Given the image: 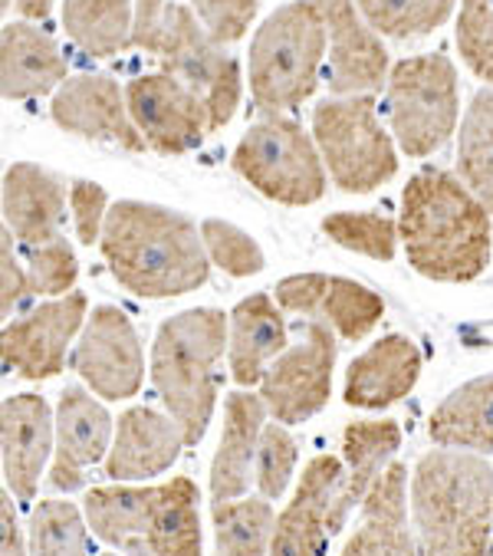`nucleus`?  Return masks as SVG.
Returning <instances> with one entry per match:
<instances>
[{
	"mask_svg": "<svg viewBox=\"0 0 493 556\" xmlns=\"http://www.w3.org/2000/svg\"><path fill=\"white\" fill-rule=\"evenodd\" d=\"M385 303L376 290L355 283L349 277H326V290L313 319H326L342 340L358 343L379 326Z\"/></svg>",
	"mask_w": 493,
	"mask_h": 556,
	"instance_id": "obj_33",
	"label": "nucleus"
},
{
	"mask_svg": "<svg viewBox=\"0 0 493 556\" xmlns=\"http://www.w3.org/2000/svg\"><path fill=\"white\" fill-rule=\"evenodd\" d=\"M198 21L217 43H237L251 30L261 0H191Z\"/></svg>",
	"mask_w": 493,
	"mask_h": 556,
	"instance_id": "obj_41",
	"label": "nucleus"
},
{
	"mask_svg": "<svg viewBox=\"0 0 493 556\" xmlns=\"http://www.w3.org/2000/svg\"><path fill=\"white\" fill-rule=\"evenodd\" d=\"M421 376V350L408 337H382L345 369V402L352 408H389L402 402Z\"/></svg>",
	"mask_w": 493,
	"mask_h": 556,
	"instance_id": "obj_20",
	"label": "nucleus"
},
{
	"mask_svg": "<svg viewBox=\"0 0 493 556\" xmlns=\"http://www.w3.org/2000/svg\"><path fill=\"white\" fill-rule=\"evenodd\" d=\"M460 116L457 70L444 53L408 56L389 73V123L399 149L412 159L438 152Z\"/></svg>",
	"mask_w": 493,
	"mask_h": 556,
	"instance_id": "obj_8",
	"label": "nucleus"
},
{
	"mask_svg": "<svg viewBox=\"0 0 493 556\" xmlns=\"http://www.w3.org/2000/svg\"><path fill=\"white\" fill-rule=\"evenodd\" d=\"M11 4H14V0H0V11H11Z\"/></svg>",
	"mask_w": 493,
	"mask_h": 556,
	"instance_id": "obj_47",
	"label": "nucleus"
},
{
	"mask_svg": "<svg viewBox=\"0 0 493 556\" xmlns=\"http://www.w3.org/2000/svg\"><path fill=\"white\" fill-rule=\"evenodd\" d=\"M233 172L264 198L303 207L326 194V162L316 139L287 116H264L233 149Z\"/></svg>",
	"mask_w": 493,
	"mask_h": 556,
	"instance_id": "obj_7",
	"label": "nucleus"
},
{
	"mask_svg": "<svg viewBox=\"0 0 493 556\" xmlns=\"http://www.w3.org/2000/svg\"><path fill=\"white\" fill-rule=\"evenodd\" d=\"M230 316L211 306L175 313L159 326L152 346V382L168 415L198 444L217 405V363L227 350Z\"/></svg>",
	"mask_w": 493,
	"mask_h": 556,
	"instance_id": "obj_4",
	"label": "nucleus"
},
{
	"mask_svg": "<svg viewBox=\"0 0 493 556\" xmlns=\"http://www.w3.org/2000/svg\"><path fill=\"white\" fill-rule=\"evenodd\" d=\"M418 536L408 527V468L389 465L362 501V517L342 553H415Z\"/></svg>",
	"mask_w": 493,
	"mask_h": 556,
	"instance_id": "obj_25",
	"label": "nucleus"
},
{
	"mask_svg": "<svg viewBox=\"0 0 493 556\" xmlns=\"http://www.w3.org/2000/svg\"><path fill=\"white\" fill-rule=\"evenodd\" d=\"M129 113L159 155H185L211 132L207 105L172 73H146L126 86Z\"/></svg>",
	"mask_w": 493,
	"mask_h": 556,
	"instance_id": "obj_12",
	"label": "nucleus"
},
{
	"mask_svg": "<svg viewBox=\"0 0 493 556\" xmlns=\"http://www.w3.org/2000/svg\"><path fill=\"white\" fill-rule=\"evenodd\" d=\"M83 510L69 501H40L30 517V553H89V517Z\"/></svg>",
	"mask_w": 493,
	"mask_h": 556,
	"instance_id": "obj_36",
	"label": "nucleus"
},
{
	"mask_svg": "<svg viewBox=\"0 0 493 556\" xmlns=\"http://www.w3.org/2000/svg\"><path fill=\"white\" fill-rule=\"evenodd\" d=\"M329 27V89L365 96L389 83V50L355 0H323Z\"/></svg>",
	"mask_w": 493,
	"mask_h": 556,
	"instance_id": "obj_15",
	"label": "nucleus"
},
{
	"mask_svg": "<svg viewBox=\"0 0 493 556\" xmlns=\"http://www.w3.org/2000/svg\"><path fill=\"white\" fill-rule=\"evenodd\" d=\"M162 484L155 488H129L126 481H115L112 488H92L86 494V517L92 533L126 553H142L146 533L152 527L159 507Z\"/></svg>",
	"mask_w": 493,
	"mask_h": 556,
	"instance_id": "obj_27",
	"label": "nucleus"
},
{
	"mask_svg": "<svg viewBox=\"0 0 493 556\" xmlns=\"http://www.w3.org/2000/svg\"><path fill=\"white\" fill-rule=\"evenodd\" d=\"M109 274L136 296L168 300L207 283L211 257L181 211L149 201H115L99 238Z\"/></svg>",
	"mask_w": 493,
	"mask_h": 556,
	"instance_id": "obj_1",
	"label": "nucleus"
},
{
	"mask_svg": "<svg viewBox=\"0 0 493 556\" xmlns=\"http://www.w3.org/2000/svg\"><path fill=\"white\" fill-rule=\"evenodd\" d=\"M14 4L27 21H47L53 11V0H14Z\"/></svg>",
	"mask_w": 493,
	"mask_h": 556,
	"instance_id": "obj_46",
	"label": "nucleus"
},
{
	"mask_svg": "<svg viewBox=\"0 0 493 556\" xmlns=\"http://www.w3.org/2000/svg\"><path fill=\"white\" fill-rule=\"evenodd\" d=\"M323 235L362 257L392 261L399 251V225L379 211H336L323 217Z\"/></svg>",
	"mask_w": 493,
	"mask_h": 556,
	"instance_id": "obj_35",
	"label": "nucleus"
},
{
	"mask_svg": "<svg viewBox=\"0 0 493 556\" xmlns=\"http://www.w3.org/2000/svg\"><path fill=\"white\" fill-rule=\"evenodd\" d=\"M50 116L63 132L79 136V139L112 142L126 152L149 149L139 126L132 123L126 92H122L118 83L105 73H83V76L66 79L53 92Z\"/></svg>",
	"mask_w": 493,
	"mask_h": 556,
	"instance_id": "obj_14",
	"label": "nucleus"
},
{
	"mask_svg": "<svg viewBox=\"0 0 493 556\" xmlns=\"http://www.w3.org/2000/svg\"><path fill=\"white\" fill-rule=\"evenodd\" d=\"M0 523H4V527H0V549H4V553H24V549H30L8 494H0Z\"/></svg>",
	"mask_w": 493,
	"mask_h": 556,
	"instance_id": "obj_45",
	"label": "nucleus"
},
{
	"mask_svg": "<svg viewBox=\"0 0 493 556\" xmlns=\"http://www.w3.org/2000/svg\"><path fill=\"white\" fill-rule=\"evenodd\" d=\"M267 402L251 392H233L224 405V431L211 462V497H243L257 468L261 434L267 428Z\"/></svg>",
	"mask_w": 493,
	"mask_h": 556,
	"instance_id": "obj_22",
	"label": "nucleus"
},
{
	"mask_svg": "<svg viewBox=\"0 0 493 556\" xmlns=\"http://www.w3.org/2000/svg\"><path fill=\"white\" fill-rule=\"evenodd\" d=\"M27 293H34L30 277L14 257V231L4 228V235H0V309H4V316H11Z\"/></svg>",
	"mask_w": 493,
	"mask_h": 556,
	"instance_id": "obj_43",
	"label": "nucleus"
},
{
	"mask_svg": "<svg viewBox=\"0 0 493 556\" xmlns=\"http://www.w3.org/2000/svg\"><path fill=\"white\" fill-rule=\"evenodd\" d=\"M201 238H204L211 264H217L224 274H230V277H254V274L264 270L261 244L246 231H240L237 225H230V220L207 217L204 225H201Z\"/></svg>",
	"mask_w": 493,
	"mask_h": 556,
	"instance_id": "obj_37",
	"label": "nucleus"
},
{
	"mask_svg": "<svg viewBox=\"0 0 493 556\" xmlns=\"http://www.w3.org/2000/svg\"><path fill=\"white\" fill-rule=\"evenodd\" d=\"M162 70L178 76L207 105L211 132L224 129L240 105V63L224 53L207 27L185 4H168L162 17Z\"/></svg>",
	"mask_w": 493,
	"mask_h": 556,
	"instance_id": "obj_9",
	"label": "nucleus"
},
{
	"mask_svg": "<svg viewBox=\"0 0 493 556\" xmlns=\"http://www.w3.org/2000/svg\"><path fill=\"white\" fill-rule=\"evenodd\" d=\"M457 50L470 73L493 86V0H460Z\"/></svg>",
	"mask_w": 493,
	"mask_h": 556,
	"instance_id": "obj_38",
	"label": "nucleus"
},
{
	"mask_svg": "<svg viewBox=\"0 0 493 556\" xmlns=\"http://www.w3.org/2000/svg\"><path fill=\"white\" fill-rule=\"evenodd\" d=\"M490 207L460 175L425 168L402 194L399 235L408 264L438 283H467L490 264Z\"/></svg>",
	"mask_w": 493,
	"mask_h": 556,
	"instance_id": "obj_2",
	"label": "nucleus"
},
{
	"mask_svg": "<svg viewBox=\"0 0 493 556\" xmlns=\"http://www.w3.org/2000/svg\"><path fill=\"white\" fill-rule=\"evenodd\" d=\"M313 139L329 178L345 194H368L395 178L399 152L379 123L372 96L323 99L313 109Z\"/></svg>",
	"mask_w": 493,
	"mask_h": 556,
	"instance_id": "obj_6",
	"label": "nucleus"
},
{
	"mask_svg": "<svg viewBox=\"0 0 493 556\" xmlns=\"http://www.w3.org/2000/svg\"><path fill=\"white\" fill-rule=\"evenodd\" d=\"M296 462H300V448H296V438L287 431V425L283 421L280 425H267L264 434H261L257 468H254V481H257L261 494L277 501L290 488Z\"/></svg>",
	"mask_w": 493,
	"mask_h": 556,
	"instance_id": "obj_39",
	"label": "nucleus"
},
{
	"mask_svg": "<svg viewBox=\"0 0 493 556\" xmlns=\"http://www.w3.org/2000/svg\"><path fill=\"white\" fill-rule=\"evenodd\" d=\"M142 553H201V517H198V488L191 478H172L162 484L152 527L146 533Z\"/></svg>",
	"mask_w": 493,
	"mask_h": 556,
	"instance_id": "obj_30",
	"label": "nucleus"
},
{
	"mask_svg": "<svg viewBox=\"0 0 493 556\" xmlns=\"http://www.w3.org/2000/svg\"><path fill=\"white\" fill-rule=\"evenodd\" d=\"M428 434L441 448L490 455L493 452V376L454 389L431 415Z\"/></svg>",
	"mask_w": 493,
	"mask_h": 556,
	"instance_id": "obj_28",
	"label": "nucleus"
},
{
	"mask_svg": "<svg viewBox=\"0 0 493 556\" xmlns=\"http://www.w3.org/2000/svg\"><path fill=\"white\" fill-rule=\"evenodd\" d=\"M457 175L493 211V89H480L460 119Z\"/></svg>",
	"mask_w": 493,
	"mask_h": 556,
	"instance_id": "obj_31",
	"label": "nucleus"
},
{
	"mask_svg": "<svg viewBox=\"0 0 493 556\" xmlns=\"http://www.w3.org/2000/svg\"><path fill=\"white\" fill-rule=\"evenodd\" d=\"M336 329L326 319H309L300 340L287 346L261 382L267 412L283 425H300L326 408L336 369Z\"/></svg>",
	"mask_w": 493,
	"mask_h": 556,
	"instance_id": "obj_10",
	"label": "nucleus"
},
{
	"mask_svg": "<svg viewBox=\"0 0 493 556\" xmlns=\"http://www.w3.org/2000/svg\"><path fill=\"white\" fill-rule=\"evenodd\" d=\"M66 56L56 40L34 24H8L0 34V92L4 99H37L66 83Z\"/></svg>",
	"mask_w": 493,
	"mask_h": 556,
	"instance_id": "obj_26",
	"label": "nucleus"
},
{
	"mask_svg": "<svg viewBox=\"0 0 493 556\" xmlns=\"http://www.w3.org/2000/svg\"><path fill=\"white\" fill-rule=\"evenodd\" d=\"M402 444V428L392 418L382 421H352L342 431V484L329 514V536H336L355 507H362L368 488L389 468Z\"/></svg>",
	"mask_w": 493,
	"mask_h": 556,
	"instance_id": "obj_21",
	"label": "nucleus"
},
{
	"mask_svg": "<svg viewBox=\"0 0 493 556\" xmlns=\"http://www.w3.org/2000/svg\"><path fill=\"white\" fill-rule=\"evenodd\" d=\"M290 346L280 303L270 293H254L237 303L227 329V363L240 386H261L270 363Z\"/></svg>",
	"mask_w": 493,
	"mask_h": 556,
	"instance_id": "obj_24",
	"label": "nucleus"
},
{
	"mask_svg": "<svg viewBox=\"0 0 493 556\" xmlns=\"http://www.w3.org/2000/svg\"><path fill=\"white\" fill-rule=\"evenodd\" d=\"M69 211H73V225L79 244H96L102 238L105 217H109V194L96 181H73L69 188Z\"/></svg>",
	"mask_w": 493,
	"mask_h": 556,
	"instance_id": "obj_42",
	"label": "nucleus"
},
{
	"mask_svg": "<svg viewBox=\"0 0 493 556\" xmlns=\"http://www.w3.org/2000/svg\"><path fill=\"white\" fill-rule=\"evenodd\" d=\"M66 214V185L60 175L17 162L4 175V225L27 248L47 244L60 238V225Z\"/></svg>",
	"mask_w": 493,
	"mask_h": 556,
	"instance_id": "obj_23",
	"label": "nucleus"
},
{
	"mask_svg": "<svg viewBox=\"0 0 493 556\" xmlns=\"http://www.w3.org/2000/svg\"><path fill=\"white\" fill-rule=\"evenodd\" d=\"M342 484V462L316 455L296 484L293 501L277 517L270 553H323L329 543V514Z\"/></svg>",
	"mask_w": 493,
	"mask_h": 556,
	"instance_id": "obj_19",
	"label": "nucleus"
},
{
	"mask_svg": "<svg viewBox=\"0 0 493 556\" xmlns=\"http://www.w3.org/2000/svg\"><path fill=\"white\" fill-rule=\"evenodd\" d=\"M214 549L217 553H267L274 543L277 517L270 497H230L211 504Z\"/></svg>",
	"mask_w": 493,
	"mask_h": 556,
	"instance_id": "obj_32",
	"label": "nucleus"
},
{
	"mask_svg": "<svg viewBox=\"0 0 493 556\" xmlns=\"http://www.w3.org/2000/svg\"><path fill=\"white\" fill-rule=\"evenodd\" d=\"M73 369L89 392L109 402L132 399L146 379V356L132 319L118 306H96L79 332Z\"/></svg>",
	"mask_w": 493,
	"mask_h": 556,
	"instance_id": "obj_11",
	"label": "nucleus"
},
{
	"mask_svg": "<svg viewBox=\"0 0 493 556\" xmlns=\"http://www.w3.org/2000/svg\"><path fill=\"white\" fill-rule=\"evenodd\" d=\"M165 0H136V30L132 47L146 53H159L162 43V17H165Z\"/></svg>",
	"mask_w": 493,
	"mask_h": 556,
	"instance_id": "obj_44",
	"label": "nucleus"
},
{
	"mask_svg": "<svg viewBox=\"0 0 493 556\" xmlns=\"http://www.w3.org/2000/svg\"><path fill=\"white\" fill-rule=\"evenodd\" d=\"M30 290L40 296H66L76 287L79 264L66 238H53L47 244L30 248V264H27Z\"/></svg>",
	"mask_w": 493,
	"mask_h": 556,
	"instance_id": "obj_40",
	"label": "nucleus"
},
{
	"mask_svg": "<svg viewBox=\"0 0 493 556\" xmlns=\"http://www.w3.org/2000/svg\"><path fill=\"white\" fill-rule=\"evenodd\" d=\"M86 306L89 303L83 293H66L37 306L24 319L8 323L4 337H0L4 366L30 382L60 376L66 363V346L86 326Z\"/></svg>",
	"mask_w": 493,
	"mask_h": 556,
	"instance_id": "obj_13",
	"label": "nucleus"
},
{
	"mask_svg": "<svg viewBox=\"0 0 493 556\" xmlns=\"http://www.w3.org/2000/svg\"><path fill=\"white\" fill-rule=\"evenodd\" d=\"M362 17L392 40H415L434 34L457 0H355Z\"/></svg>",
	"mask_w": 493,
	"mask_h": 556,
	"instance_id": "obj_34",
	"label": "nucleus"
},
{
	"mask_svg": "<svg viewBox=\"0 0 493 556\" xmlns=\"http://www.w3.org/2000/svg\"><path fill=\"white\" fill-rule=\"evenodd\" d=\"M66 37L89 56H115L132 47L136 0H63Z\"/></svg>",
	"mask_w": 493,
	"mask_h": 556,
	"instance_id": "obj_29",
	"label": "nucleus"
},
{
	"mask_svg": "<svg viewBox=\"0 0 493 556\" xmlns=\"http://www.w3.org/2000/svg\"><path fill=\"white\" fill-rule=\"evenodd\" d=\"M421 553H486L493 543V468L457 448L428 452L412 475Z\"/></svg>",
	"mask_w": 493,
	"mask_h": 556,
	"instance_id": "obj_3",
	"label": "nucleus"
},
{
	"mask_svg": "<svg viewBox=\"0 0 493 556\" xmlns=\"http://www.w3.org/2000/svg\"><path fill=\"white\" fill-rule=\"evenodd\" d=\"M112 448L109 412L79 386H66L56 405V448L50 468L53 491H79L86 484V468L102 462Z\"/></svg>",
	"mask_w": 493,
	"mask_h": 556,
	"instance_id": "obj_17",
	"label": "nucleus"
},
{
	"mask_svg": "<svg viewBox=\"0 0 493 556\" xmlns=\"http://www.w3.org/2000/svg\"><path fill=\"white\" fill-rule=\"evenodd\" d=\"M188 444L185 428L149 405L129 408L118 418L112 448L105 458L109 481H149L168 471Z\"/></svg>",
	"mask_w": 493,
	"mask_h": 556,
	"instance_id": "obj_18",
	"label": "nucleus"
},
{
	"mask_svg": "<svg viewBox=\"0 0 493 556\" xmlns=\"http://www.w3.org/2000/svg\"><path fill=\"white\" fill-rule=\"evenodd\" d=\"M329 27L323 0L274 11L251 43V99L261 116H280L316 92Z\"/></svg>",
	"mask_w": 493,
	"mask_h": 556,
	"instance_id": "obj_5",
	"label": "nucleus"
},
{
	"mask_svg": "<svg viewBox=\"0 0 493 556\" xmlns=\"http://www.w3.org/2000/svg\"><path fill=\"white\" fill-rule=\"evenodd\" d=\"M56 448V418L43 395H11L0 408V458L17 501H34L40 475Z\"/></svg>",
	"mask_w": 493,
	"mask_h": 556,
	"instance_id": "obj_16",
	"label": "nucleus"
}]
</instances>
